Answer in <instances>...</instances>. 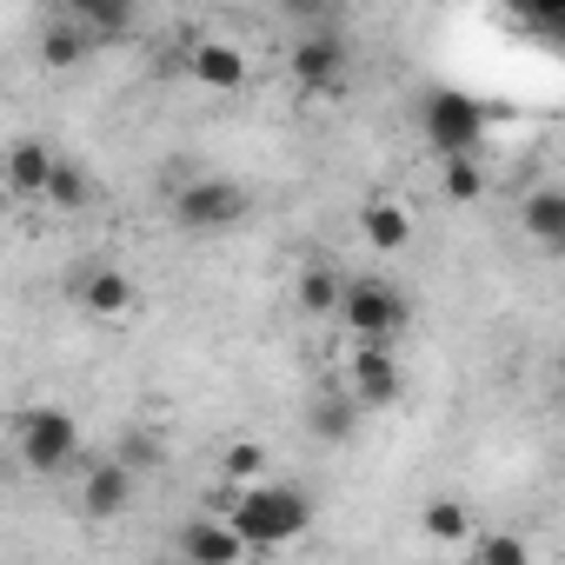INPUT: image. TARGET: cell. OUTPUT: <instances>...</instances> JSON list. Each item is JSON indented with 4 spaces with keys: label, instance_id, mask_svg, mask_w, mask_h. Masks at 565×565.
Segmentation results:
<instances>
[{
    "label": "cell",
    "instance_id": "1",
    "mask_svg": "<svg viewBox=\"0 0 565 565\" xmlns=\"http://www.w3.org/2000/svg\"><path fill=\"white\" fill-rule=\"evenodd\" d=\"M226 532L246 545V552H273V545H294L307 525H313V499L294 492V486H273V479H253L226 499Z\"/></svg>",
    "mask_w": 565,
    "mask_h": 565
},
{
    "label": "cell",
    "instance_id": "2",
    "mask_svg": "<svg viewBox=\"0 0 565 565\" xmlns=\"http://www.w3.org/2000/svg\"><path fill=\"white\" fill-rule=\"evenodd\" d=\"M360 347H393L399 333H406V320H413V307H406V294L393 287V279H380V273H360V279H347L340 287V313H333Z\"/></svg>",
    "mask_w": 565,
    "mask_h": 565
},
{
    "label": "cell",
    "instance_id": "3",
    "mask_svg": "<svg viewBox=\"0 0 565 565\" xmlns=\"http://www.w3.org/2000/svg\"><path fill=\"white\" fill-rule=\"evenodd\" d=\"M14 439H21V466L41 472V479L81 466V419L67 406H28L14 419Z\"/></svg>",
    "mask_w": 565,
    "mask_h": 565
},
{
    "label": "cell",
    "instance_id": "4",
    "mask_svg": "<svg viewBox=\"0 0 565 565\" xmlns=\"http://www.w3.org/2000/svg\"><path fill=\"white\" fill-rule=\"evenodd\" d=\"M253 213V193L239 186V180H226V173H193L180 193H173V220L186 226V233H226V226H239Z\"/></svg>",
    "mask_w": 565,
    "mask_h": 565
},
{
    "label": "cell",
    "instance_id": "5",
    "mask_svg": "<svg viewBox=\"0 0 565 565\" xmlns=\"http://www.w3.org/2000/svg\"><path fill=\"white\" fill-rule=\"evenodd\" d=\"M426 140L439 147V160H472L486 140V107L472 94H433L426 100Z\"/></svg>",
    "mask_w": 565,
    "mask_h": 565
},
{
    "label": "cell",
    "instance_id": "6",
    "mask_svg": "<svg viewBox=\"0 0 565 565\" xmlns=\"http://www.w3.org/2000/svg\"><path fill=\"white\" fill-rule=\"evenodd\" d=\"M347 399L360 406V413H380V406H393L399 393H406V373H399V360H393V347H360L353 340V353H347Z\"/></svg>",
    "mask_w": 565,
    "mask_h": 565
},
{
    "label": "cell",
    "instance_id": "7",
    "mask_svg": "<svg viewBox=\"0 0 565 565\" xmlns=\"http://www.w3.org/2000/svg\"><path fill=\"white\" fill-rule=\"evenodd\" d=\"M74 300H81V313L87 320H127L134 307H140V287L120 273V266H107V259H94L87 273H81V287H74Z\"/></svg>",
    "mask_w": 565,
    "mask_h": 565
},
{
    "label": "cell",
    "instance_id": "8",
    "mask_svg": "<svg viewBox=\"0 0 565 565\" xmlns=\"http://www.w3.org/2000/svg\"><path fill=\"white\" fill-rule=\"evenodd\" d=\"M186 74H193V87H206V94H239V87L253 81V61H246V47H233V41H193V47H186Z\"/></svg>",
    "mask_w": 565,
    "mask_h": 565
},
{
    "label": "cell",
    "instance_id": "9",
    "mask_svg": "<svg viewBox=\"0 0 565 565\" xmlns=\"http://www.w3.org/2000/svg\"><path fill=\"white\" fill-rule=\"evenodd\" d=\"M54 147L47 140H14L8 153H0V186H8V200H47V180H54Z\"/></svg>",
    "mask_w": 565,
    "mask_h": 565
},
{
    "label": "cell",
    "instance_id": "10",
    "mask_svg": "<svg viewBox=\"0 0 565 565\" xmlns=\"http://www.w3.org/2000/svg\"><path fill=\"white\" fill-rule=\"evenodd\" d=\"M294 81L300 87H340V74H347V41L333 34V28H313V34H300L294 41Z\"/></svg>",
    "mask_w": 565,
    "mask_h": 565
},
{
    "label": "cell",
    "instance_id": "11",
    "mask_svg": "<svg viewBox=\"0 0 565 565\" xmlns=\"http://www.w3.org/2000/svg\"><path fill=\"white\" fill-rule=\"evenodd\" d=\"M134 472L127 466H114V459H94L87 466V479H81V512L87 519H120L127 505H134Z\"/></svg>",
    "mask_w": 565,
    "mask_h": 565
},
{
    "label": "cell",
    "instance_id": "12",
    "mask_svg": "<svg viewBox=\"0 0 565 565\" xmlns=\"http://www.w3.org/2000/svg\"><path fill=\"white\" fill-rule=\"evenodd\" d=\"M180 552H186V565H246V545L226 532V519H186Z\"/></svg>",
    "mask_w": 565,
    "mask_h": 565
},
{
    "label": "cell",
    "instance_id": "13",
    "mask_svg": "<svg viewBox=\"0 0 565 565\" xmlns=\"http://www.w3.org/2000/svg\"><path fill=\"white\" fill-rule=\"evenodd\" d=\"M519 226H525L545 253H558V246H565V186H532V193L519 200Z\"/></svg>",
    "mask_w": 565,
    "mask_h": 565
},
{
    "label": "cell",
    "instance_id": "14",
    "mask_svg": "<svg viewBox=\"0 0 565 565\" xmlns=\"http://www.w3.org/2000/svg\"><path fill=\"white\" fill-rule=\"evenodd\" d=\"M360 233H366V246H373V253H406V246H413V213H406L399 200H386V193H380V200H366V206H360Z\"/></svg>",
    "mask_w": 565,
    "mask_h": 565
},
{
    "label": "cell",
    "instance_id": "15",
    "mask_svg": "<svg viewBox=\"0 0 565 565\" xmlns=\"http://www.w3.org/2000/svg\"><path fill=\"white\" fill-rule=\"evenodd\" d=\"M307 426H313V439H320V446H340V439H353V426H360V406L347 399V386H327V393H313V406H307Z\"/></svg>",
    "mask_w": 565,
    "mask_h": 565
},
{
    "label": "cell",
    "instance_id": "16",
    "mask_svg": "<svg viewBox=\"0 0 565 565\" xmlns=\"http://www.w3.org/2000/svg\"><path fill=\"white\" fill-rule=\"evenodd\" d=\"M61 14H67V21H74L94 47L134 28V8H127V0H74V8H61Z\"/></svg>",
    "mask_w": 565,
    "mask_h": 565
},
{
    "label": "cell",
    "instance_id": "17",
    "mask_svg": "<svg viewBox=\"0 0 565 565\" xmlns=\"http://www.w3.org/2000/svg\"><path fill=\"white\" fill-rule=\"evenodd\" d=\"M87 54H94V41H87L67 14H54V21L41 28V67H47V74H67V67H81Z\"/></svg>",
    "mask_w": 565,
    "mask_h": 565
},
{
    "label": "cell",
    "instance_id": "18",
    "mask_svg": "<svg viewBox=\"0 0 565 565\" xmlns=\"http://www.w3.org/2000/svg\"><path fill=\"white\" fill-rule=\"evenodd\" d=\"M340 287H347V273H340V266H327V259L300 266V313L333 320V313H340Z\"/></svg>",
    "mask_w": 565,
    "mask_h": 565
},
{
    "label": "cell",
    "instance_id": "19",
    "mask_svg": "<svg viewBox=\"0 0 565 565\" xmlns=\"http://www.w3.org/2000/svg\"><path fill=\"white\" fill-rule=\"evenodd\" d=\"M41 206H54V213H87L94 206V173L81 167V160H54V180H47V200Z\"/></svg>",
    "mask_w": 565,
    "mask_h": 565
},
{
    "label": "cell",
    "instance_id": "20",
    "mask_svg": "<svg viewBox=\"0 0 565 565\" xmlns=\"http://www.w3.org/2000/svg\"><path fill=\"white\" fill-rule=\"evenodd\" d=\"M419 532H426L433 545H466L479 525H472V512H466L459 499H433V505L419 512Z\"/></svg>",
    "mask_w": 565,
    "mask_h": 565
},
{
    "label": "cell",
    "instance_id": "21",
    "mask_svg": "<svg viewBox=\"0 0 565 565\" xmlns=\"http://www.w3.org/2000/svg\"><path fill=\"white\" fill-rule=\"evenodd\" d=\"M472 565H532V545L519 532H472Z\"/></svg>",
    "mask_w": 565,
    "mask_h": 565
},
{
    "label": "cell",
    "instance_id": "22",
    "mask_svg": "<svg viewBox=\"0 0 565 565\" xmlns=\"http://www.w3.org/2000/svg\"><path fill=\"white\" fill-rule=\"evenodd\" d=\"M439 186H446V200L472 206L486 193V173H479V160H439Z\"/></svg>",
    "mask_w": 565,
    "mask_h": 565
},
{
    "label": "cell",
    "instance_id": "23",
    "mask_svg": "<svg viewBox=\"0 0 565 565\" xmlns=\"http://www.w3.org/2000/svg\"><path fill=\"white\" fill-rule=\"evenodd\" d=\"M220 466H226V479H233V486H253V479H259V472H266V452H259V446H253V439H233V446H226V459H220Z\"/></svg>",
    "mask_w": 565,
    "mask_h": 565
},
{
    "label": "cell",
    "instance_id": "24",
    "mask_svg": "<svg viewBox=\"0 0 565 565\" xmlns=\"http://www.w3.org/2000/svg\"><path fill=\"white\" fill-rule=\"evenodd\" d=\"M114 466H127L134 479H140V472H153V466H160V439H147V433H127V439H120V452H114Z\"/></svg>",
    "mask_w": 565,
    "mask_h": 565
},
{
    "label": "cell",
    "instance_id": "25",
    "mask_svg": "<svg viewBox=\"0 0 565 565\" xmlns=\"http://www.w3.org/2000/svg\"><path fill=\"white\" fill-rule=\"evenodd\" d=\"M14 220V200H8V186H0V226H8Z\"/></svg>",
    "mask_w": 565,
    "mask_h": 565
}]
</instances>
